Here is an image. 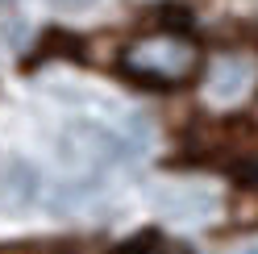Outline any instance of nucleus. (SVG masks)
<instances>
[{"instance_id": "nucleus-1", "label": "nucleus", "mask_w": 258, "mask_h": 254, "mask_svg": "<svg viewBox=\"0 0 258 254\" xmlns=\"http://www.w3.org/2000/svg\"><path fill=\"white\" fill-rule=\"evenodd\" d=\"M200 67H204L200 42L191 34H179V29H150V34H138L121 50V71L142 79V84H163V88L187 84Z\"/></svg>"}, {"instance_id": "nucleus-2", "label": "nucleus", "mask_w": 258, "mask_h": 254, "mask_svg": "<svg viewBox=\"0 0 258 254\" xmlns=\"http://www.w3.org/2000/svg\"><path fill=\"white\" fill-rule=\"evenodd\" d=\"M258 88V62L250 54H217L208 62V75H204V100L217 104V108H237L254 96Z\"/></svg>"}, {"instance_id": "nucleus-3", "label": "nucleus", "mask_w": 258, "mask_h": 254, "mask_svg": "<svg viewBox=\"0 0 258 254\" xmlns=\"http://www.w3.org/2000/svg\"><path fill=\"white\" fill-rule=\"evenodd\" d=\"M154 204L158 213L167 217H183V221H196V217H208L217 209V196L200 183H158L154 187Z\"/></svg>"}, {"instance_id": "nucleus-4", "label": "nucleus", "mask_w": 258, "mask_h": 254, "mask_svg": "<svg viewBox=\"0 0 258 254\" xmlns=\"http://www.w3.org/2000/svg\"><path fill=\"white\" fill-rule=\"evenodd\" d=\"M0 187H5V196L9 200H17V204H29L38 192V175H34V167L29 163H9L5 167V179H0Z\"/></svg>"}, {"instance_id": "nucleus-5", "label": "nucleus", "mask_w": 258, "mask_h": 254, "mask_svg": "<svg viewBox=\"0 0 258 254\" xmlns=\"http://www.w3.org/2000/svg\"><path fill=\"white\" fill-rule=\"evenodd\" d=\"M50 9H58V13H79V9H92L96 0H46Z\"/></svg>"}, {"instance_id": "nucleus-6", "label": "nucleus", "mask_w": 258, "mask_h": 254, "mask_svg": "<svg viewBox=\"0 0 258 254\" xmlns=\"http://www.w3.org/2000/svg\"><path fill=\"white\" fill-rule=\"evenodd\" d=\"M241 254H258V237H254V242H246V250H241Z\"/></svg>"}, {"instance_id": "nucleus-7", "label": "nucleus", "mask_w": 258, "mask_h": 254, "mask_svg": "<svg viewBox=\"0 0 258 254\" xmlns=\"http://www.w3.org/2000/svg\"><path fill=\"white\" fill-rule=\"evenodd\" d=\"M0 254H34V250H0Z\"/></svg>"}, {"instance_id": "nucleus-8", "label": "nucleus", "mask_w": 258, "mask_h": 254, "mask_svg": "<svg viewBox=\"0 0 258 254\" xmlns=\"http://www.w3.org/2000/svg\"><path fill=\"white\" fill-rule=\"evenodd\" d=\"M5 5H13V0H0V9H5Z\"/></svg>"}]
</instances>
